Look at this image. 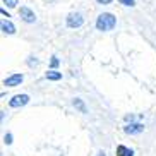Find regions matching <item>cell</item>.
Segmentation results:
<instances>
[{"instance_id":"cell-16","label":"cell","mask_w":156,"mask_h":156,"mask_svg":"<svg viewBox=\"0 0 156 156\" xmlns=\"http://www.w3.org/2000/svg\"><path fill=\"white\" fill-rule=\"evenodd\" d=\"M98 156H105V151H100V153H98Z\"/></svg>"},{"instance_id":"cell-14","label":"cell","mask_w":156,"mask_h":156,"mask_svg":"<svg viewBox=\"0 0 156 156\" xmlns=\"http://www.w3.org/2000/svg\"><path fill=\"white\" fill-rule=\"evenodd\" d=\"M51 67H53V69H55V67H57V65H58V58H57V57H51Z\"/></svg>"},{"instance_id":"cell-7","label":"cell","mask_w":156,"mask_h":156,"mask_svg":"<svg viewBox=\"0 0 156 156\" xmlns=\"http://www.w3.org/2000/svg\"><path fill=\"white\" fill-rule=\"evenodd\" d=\"M0 26H2V31H4L5 34H14V33H16V26L10 23V21H5V19H4Z\"/></svg>"},{"instance_id":"cell-11","label":"cell","mask_w":156,"mask_h":156,"mask_svg":"<svg viewBox=\"0 0 156 156\" xmlns=\"http://www.w3.org/2000/svg\"><path fill=\"white\" fill-rule=\"evenodd\" d=\"M7 7H10V9H14V7H17V0H2Z\"/></svg>"},{"instance_id":"cell-8","label":"cell","mask_w":156,"mask_h":156,"mask_svg":"<svg viewBox=\"0 0 156 156\" xmlns=\"http://www.w3.org/2000/svg\"><path fill=\"white\" fill-rule=\"evenodd\" d=\"M117 156H134V151L132 149H129V147L122 146L120 144L119 147H117Z\"/></svg>"},{"instance_id":"cell-4","label":"cell","mask_w":156,"mask_h":156,"mask_svg":"<svg viewBox=\"0 0 156 156\" xmlns=\"http://www.w3.org/2000/svg\"><path fill=\"white\" fill-rule=\"evenodd\" d=\"M29 103V96L28 94H16L12 100L9 101V105L12 106V108H19V106H24Z\"/></svg>"},{"instance_id":"cell-12","label":"cell","mask_w":156,"mask_h":156,"mask_svg":"<svg viewBox=\"0 0 156 156\" xmlns=\"http://www.w3.org/2000/svg\"><path fill=\"white\" fill-rule=\"evenodd\" d=\"M120 4H124V5H127V7H134L136 5V2L134 0H119Z\"/></svg>"},{"instance_id":"cell-3","label":"cell","mask_w":156,"mask_h":156,"mask_svg":"<svg viewBox=\"0 0 156 156\" xmlns=\"http://www.w3.org/2000/svg\"><path fill=\"white\" fill-rule=\"evenodd\" d=\"M19 17L28 24H31V23L36 21V16H34V12H33L29 7H21V9H19Z\"/></svg>"},{"instance_id":"cell-10","label":"cell","mask_w":156,"mask_h":156,"mask_svg":"<svg viewBox=\"0 0 156 156\" xmlns=\"http://www.w3.org/2000/svg\"><path fill=\"white\" fill-rule=\"evenodd\" d=\"M74 106H76V108H79V110L83 112V113H86V106H84V103H83V100H79V98H76V100H74Z\"/></svg>"},{"instance_id":"cell-13","label":"cell","mask_w":156,"mask_h":156,"mask_svg":"<svg viewBox=\"0 0 156 156\" xmlns=\"http://www.w3.org/2000/svg\"><path fill=\"white\" fill-rule=\"evenodd\" d=\"M4 142H5V144H12V134H5Z\"/></svg>"},{"instance_id":"cell-15","label":"cell","mask_w":156,"mask_h":156,"mask_svg":"<svg viewBox=\"0 0 156 156\" xmlns=\"http://www.w3.org/2000/svg\"><path fill=\"white\" fill-rule=\"evenodd\" d=\"M98 4H101V5H108V4H112V0H96Z\"/></svg>"},{"instance_id":"cell-9","label":"cell","mask_w":156,"mask_h":156,"mask_svg":"<svg viewBox=\"0 0 156 156\" xmlns=\"http://www.w3.org/2000/svg\"><path fill=\"white\" fill-rule=\"evenodd\" d=\"M46 79L48 81H60L62 79V74L55 72V70H50V72H46Z\"/></svg>"},{"instance_id":"cell-2","label":"cell","mask_w":156,"mask_h":156,"mask_svg":"<svg viewBox=\"0 0 156 156\" xmlns=\"http://www.w3.org/2000/svg\"><path fill=\"white\" fill-rule=\"evenodd\" d=\"M83 24H84V19L79 12H70V14L67 16V26H69V28L76 29V28H81Z\"/></svg>"},{"instance_id":"cell-5","label":"cell","mask_w":156,"mask_h":156,"mask_svg":"<svg viewBox=\"0 0 156 156\" xmlns=\"http://www.w3.org/2000/svg\"><path fill=\"white\" fill-rule=\"evenodd\" d=\"M23 79H24L23 74H12V76H9L7 79H4V86L16 87V86H19V84L23 83Z\"/></svg>"},{"instance_id":"cell-1","label":"cell","mask_w":156,"mask_h":156,"mask_svg":"<svg viewBox=\"0 0 156 156\" xmlns=\"http://www.w3.org/2000/svg\"><path fill=\"white\" fill-rule=\"evenodd\" d=\"M117 24V17L110 12H103L96 19V29L98 31H112Z\"/></svg>"},{"instance_id":"cell-6","label":"cell","mask_w":156,"mask_h":156,"mask_svg":"<svg viewBox=\"0 0 156 156\" xmlns=\"http://www.w3.org/2000/svg\"><path fill=\"white\" fill-rule=\"evenodd\" d=\"M142 130H144V125H142V124H132V122L124 127V132L125 134H130V136H134V134H141Z\"/></svg>"}]
</instances>
